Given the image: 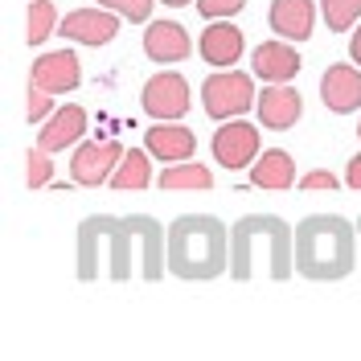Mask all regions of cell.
<instances>
[{
	"label": "cell",
	"mask_w": 361,
	"mask_h": 361,
	"mask_svg": "<svg viewBox=\"0 0 361 361\" xmlns=\"http://www.w3.org/2000/svg\"><path fill=\"white\" fill-rule=\"evenodd\" d=\"M230 267V230L209 214H185L169 226V271L180 279H218Z\"/></svg>",
	"instance_id": "obj_4"
},
{
	"label": "cell",
	"mask_w": 361,
	"mask_h": 361,
	"mask_svg": "<svg viewBox=\"0 0 361 361\" xmlns=\"http://www.w3.org/2000/svg\"><path fill=\"white\" fill-rule=\"evenodd\" d=\"M345 185H349V189H357V193H361V157H353L349 164H345Z\"/></svg>",
	"instance_id": "obj_29"
},
{
	"label": "cell",
	"mask_w": 361,
	"mask_h": 361,
	"mask_svg": "<svg viewBox=\"0 0 361 361\" xmlns=\"http://www.w3.org/2000/svg\"><path fill=\"white\" fill-rule=\"evenodd\" d=\"M135 271L157 283L169 271V230L157 218H87L78 226V279H132Z\"/></svg>",
	"instance_id": "obj_1"
},
{
	"label": "cell",
	"mask_w": 361,
	"mask_h": 361,
	"mask_svg": "<svg viewBox=\"0 0 361 361\" xmlns=\"http://www.w3.org/2000/svg\"><path fill=\"white\" fill-rule=\"evenodd\" d=\"M357 135H361V128H357Z\"/></svg>",
	"instance_id": "obj_32"
},
{
	"label": "cell",
	"mask_w": 361,
	"mask_h": 361,
	"mask_svg": "<svg viewBox=\"0 0 361 361\" xmlns=\"http://www.w3.org/2000/svg\"><path fill=\"white\" fill-rule=\"evenodd\" d=\"M160 189L177 193V189H214V173L197 160H177L160 173Z\"/></svg>",
	"instance_id": "obj_21"
},
{
	"label": "cell",
	"mask_w": 361,
	"mask_h": 361,
	"mask_svg": "<svg viewBox=\"0 0 361 361\" xmlns=\"http://www.w3.org/2000/svg\"><path fill=\"white\" fill-rule=\"evenodd\" d=\"M82 135H87V111L74 107V103H66V107H58V111L42 123L37 148H45V152H62V148H74Z\"/></svg>",
	"instance_id": "obj_14"
},
{
	"label": "cell",
	"mask_w": 361,
	"mask_h": 361,
	"mask_svg": "<svg viewBox=\"0 0 361 361\" xmlns=\"http://www.w3.org/2000/svg\"><path fill=\"white\" fill-rule=\"evenodd\" d=\"M54 94L49 90H42L37 82L29 87V99H25V115H29V123H45L49 115H54V103H49Z\"/></svg>",
	"instance_id": "obj_25"
},
{
	"label": "cell",
	"mask_w": 361,
	"mask_h": 361,
	"mask_svg": "<svg viewBox=\"0 0 361 361\" xmlns=\"http://www.w3.org/2000/svg\"><path fill=\"white\" fill-rule=\"evenodd\" d=\"M349 54H353V62L361 66V25H357V33L349 37Z\"/></svg>",
	"instance_id": "obj_30"
},
{
	"label": "cell",
	"mask_w": 361,
	"mask_h": 361,
	"mask_svg": "<svg viewBox=\"0 0 361 361\" xmlns=\"http://www.w3.org/2000/svg\"><path fill=\"white\" fill-rule=\"evenodd\" d=\"M320 8H324V25H329L333 33L353 29L357 17H361V0H320Z\"/></svg>",
	"instance_id": "obj_23"
},
{
	"label": "cell",
	"mask_w": 361,
	"mask_h": 361,
	"mask_svg": "<svg viewBox=\"0 0 361 361\" xmlns=\"http://www.w3.org/2000/svg\"><path fill=\"white\" fill-rule=\"evenodd\" d=\"M255 107H259V123H263V128L288 132L295 119H300V111H304V99H300L288 82H271L267 90H259Z\"/></svg>",
	"instance_id": "obj_12"
},
{
	"label": "cell",
	"mask_w": 361,
	"mask_h": 361,
	"mask_svg": "<svg viewBox=\"0 0 361 361\" xmlns=\"http://www.w3.org/2000/svg\"><path fill=\"white\" fill-rule=\"evenodd\" d=\"M140 103H144V115H152V119H180L193 107L189 103V82L180 78L177 70L152 74L144 82V90H140Z\"/></svg>",
	"instance_id": "obj_7"
},
{
	"label": "cell",
	"mask_w": 361,
	"mask_h": 361,
	"mask_svg": "<svg viewBox=\"0 0 361 361\" xmlns=\"http://www.w3.org/2000/svg\"><path fill=\"white\" fill-rule=\"evenodd\" d=\"M295 263V230L275 214H247L243 222H234L230 230V275L238 283H247L255 271L263 267L283 283L292 275Z\"/></svg>",
	"instance_id": "obj_2"
},
{
	"label": "cell",
	"mask_w": 361,
	"mask_h": 361,
	"mask_svg": "<svg viewBox=\"0 0 361 361\" xmlns=\"http://www.w3.org/2000/svg\"><path fill=\"white\" fill-rule=\"evenodd\" d=\"M243 8H247V0H197V13L209 17V21H226V17H234Z\"/></svg>",
	"instance_id": "obj_26"
},
{
	"label": "cell",
	"mask_w": 361,
	"mask_h": 361,
	"mask_svg": "<svg viewBox=\"0 0 361 361\" xmlns=\"http://www.w3.org/2000/svg\"><path fill=\"white\" fill-rule=\"evenodd\" d=\"M99 4H107L111 13L128 17V21H148V13H152V0H99Z\"/></svg>",
	"instance_id": "obj_27"
},
{
	"label": "cell",
	"mask_w": 361,
	"mask_h": 361,
	"mask_svg": "<svg viewBox=\"0 0 361 361\" xmlns=\"http://www.w3.org/2000/svg\"><path fill=\"white\" fill-rule=\"evenodd\" d=\"M144 148L152 152V160L177 164V160L197 157V135L180 128L177 119H157V128H148V135H144Z\"/></svg>",
	"instance_id": "obj_10"
},
{
	"label": "cell",
	"mask_w": 361,
	"mask_h": 361,
	"mask_svg": "<svg viewBox=\"0 0 361 361\" xmlns=\"http://www.w3.org/2000/svg\"><path fill=\"white\" fill-rule=\"evenodd\" d=\"M357 230H361V222H357Z\"/></svg>",
	"instance_id": "obj_33"
},
{
	"label": "cell",
	"mask_w": 361,
	"mask_h": 361,
	"mask_svg": "<svg viewBox=\"0 0 361 361\" xmlns=\"http://www.w3.org/2000/svg\"><path fill=\"white\" fill-rule=\"evenodd\" d=\"M250 185H255V189H267V193H283V189H292L295 185L292 152H283V148H267V152H259L255 164H250Z\"/></svg>",
	"instance_id": "obj_19"
},
{
	"label": "cell",
	"mask_w": 361,
	"mask_h": 361,
	"mask_svg": "<svg viewBox=\"0 0 361 361\" xmlns=\"http://www.w3.org/2000/svg\"><path fill=\"white\" fill-rule=\"evenodd\" d=\"M259 157V128L243 119H226L214 132V160L222 169H247Z\"/></svg>",
	"instance_id": "obj_8"
},
{
	"label": "cell",
	"mask_w": 361,
	"mask_h": 361,
	"mask_svg": "<svg viewBox=\"0 0 361 361\" xmlns=\"http://www.w3.org/2000/svg\"><path fill=\"white\" fill-rule=\"evenodd\" d=\"M33 82L49 90V94H66V90L82 82V66H78V58L70 49H54V54H42L33 62Z\"/></svg>",
	"instance_id": "obj_13"
},
{
	"label": "cell",
	"mask_w": 361,
	"mask_h": 361,
	"mask_svg": "<svg viewBox=\"0 0 361 361\" xmlns=\"http://www.w3.org/2000/svg\"><path fill=\"white\" fill-rule=\"evenodd\" d=\"M189 33H185V25L177 21H152L144 29V54L160 62V66H169V62H180V58H189Z\"/></svg>",
	"instance_id": "obj_17"
},
{
	"label": "cell",
	"mask_w": 361,
	"mask_h": 361,
	"mask_svg": "<svg viewBox=\"0 0 361 361\" xmlns=\"http://www.w3.org/2000/svg\"><path fill=\"white\" fill-rule=\"evenodd\" d=\"M54 177V164H49V152L45 148H33L29 157H25V180H29V189H45Z\"/></svg>",
	"instance_id": "obj_24"
},
{
	"label": "cell",
	"mask_w": 361,
	"mask_h": 361,
	"mask_svg": "<svg viewBox=\"0 0 361 361\" xmlns=\"http://www.w3.org/2000/svg\"><path fill=\"white\" fill-rule=\"evenodd\" d=\"M202 107L209 119H238L255 107V74H243V70H218L202 82Z\"/></svg>",
	"instance_id": "obj_5"
},
{
	"label": "cell",
	"mask_w": 361,
	"mask_h": 361,
	"mask_svg": "<svg viewBox=\"0 0 361 361\" xmlns=\"http://www.w3.org/2000/svg\"><path fill=\"white\" fill-rule=\"evenodd\" d=\"M250 70L263 82H292L300 74V54L292 49V42H263L250 54Z\"/></svg>",
	"instance_id": "obj_15"
},
{
	"label": "cell",
	"mask_w": 361,
	"mask_h": 361,
	"mask_svg": "<svg viewBox=\"0 0 361 361\" xmlns=\"http://www.w3.org/2000/svg\"><path fill=\"white\" fill-rule=\"evenodd\" d=\"M160 4H173V8H185V4H193V0H160Z\"/></svg>",
	"instance_id": "obj_31"
},
{
	"label": "cell",
	"mask_w": 361,
	"mask_h": 361,
	"mask_svg": "<svg viewBox=\"0 0 361 361\" xmlns=\"http://www.w3.org/2000/svg\"><path fill=\"white\" fill-rule=\"evenodd\" d=\"M119 33V13L111 8H74L70 17H62V37L78 45H107Z\"/></svg>",
	"instance_id": "obj_11"
},
{
	"label": "cell",
	"mask_w": 361,
	"mask_h": 361,
	"mask_svg": "<svg viewBox=\"0 0 361 361\" xmlns=\"http://www.w3.org/2000/svg\"><path fill=\"white\" fill-rule=\"evenodd\" d=\"M357 234L337 214H312L295 226V271L316 283H333L353 271Z\"/></svg>",
	"instance_id": "obj_3"
},
{
	"label": "cell",
	"mask_w": 361,
	"mask_h": 361,
	"mask_svg": "<svg viewBox=\"0 0 361 361\" xmlns=\"http://www.w3.org/2000/svg\"><path fill=\"white\" fill-rule=\"evenodd\" d=\"M54 25H58L54 4H49V0H33V4H29V29H25V42H29V45H42L45 37L54 33Z\"/></svg>",
	"instance_id": "obj_22"
},
{
	"label": "cell",
	"mask_w": 361,
	"mask_h": 361,
	"mask_svg": "<svg viewBox=\"0 0 361 361\" xmlns=\"http://www.w3.org/2000/svg\"><path fill=\"white\" fill-rule=\"evenodd\" d=\"M320 99H324V107L337 115H349L361 107V66L353 62H337V66L324 70V78H320Z\"/></svg>",
	"instance_id": "obj_9"
},
{
	"label": "cell",
	"mask_w": 361,
	"mask_h": 361,
	"mask_svg": "<svg viewBox=\"0 0 361 361\" xmlns=\"http://www.w3.org/2000/svg\"><path fill=\"white\" fill-rule=\"evenodd\" d=\"M197 49H202V58L209 62V66L230 70L238 58H243V33H238L230 21H209L202 29V37H197Z\"/></svg>",
	"instance_id": "obj_16"
},
{
	"label": "cell",
	"mask_w": 361,
	"mask_h": 361,
	"mask_svg": "<svg viewBox=\"0 0 361 361\" xmlns=\"http://www.w3.org/2000/svg\"><path fill=\"white\" fill-rule=\"evenodd\" d=\"M152 185V152L148 148H128L123 160H119V169L111 173V189L119 193H128V189H148Z\"/></svg>",
	"instance_id": "obj_20"
},
{
	"label": "cell",
	"mask_w": 361,
	"mask_h": 361,
	"mask_svg": "<svg viewBox=\"0 0 361 361\" xmlns=\"http://www.w3.org/2000/svg\"><path fill=\"white\" fill-rule=\"evenodd\" d=\"M300 189H337V177L333 173H308V177H300Z\"/></svg>",
	"instance_id": "obj_28"
},
{
	"label": "cell",
	"mask_w": 361,
	"mask_h": 361,
	"mask_svg": "<svg viewBox=\"0 0 361 361\" xmlns=\"http://www.w3.org/2000/svg\"><path fill=\"white\" fill-rule=\"evenodd\" d=\"M267 21H271V29H275V37L304 42V37H312L316 4H312V0H271Z\"/></svg>",
	"instance_id": "obj_18"
},
{
	"label": "cell",
	"mask_w": 361,
	"mask_h": 361,
	"mask_svg": "<svg viewBox=\"0 0 361 361\" xmlns=\"http://www.w3.org/2000/svg\"><path fill=\"white\" fill-rule=\"evenodd\" d=\"M123 160V148L115 140H87L74 148V160H70V177L82 189H94V185H111V173Z\"/></svg>",
	"instance_id": "obj_6"
}]
</instances>
